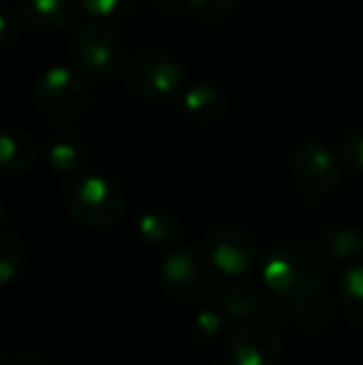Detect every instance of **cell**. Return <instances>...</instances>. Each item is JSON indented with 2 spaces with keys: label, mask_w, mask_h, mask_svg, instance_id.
<instances>
[{
  "label": "cell",
  "mask_w": 363,
  "mask_h": 365,
  "mask_svg": "<svg viewBox=\"0 0 363 365\" xmlns=\"http://www.w3.org/2000/svg\"><path fill=\"white\" fill-rule=\"evenodd\" d=\"M184 112L192 122L202 127H212L224 120L227 115V97L219 87L209 85V82H197L184 92Z\"/></svg>",
  "instance_id": "cell-11"
},
{
  "label": "cell",
  "mask_w": 363,
  "mask_h": 365,
  "mask_svg": "<svg viewBox=\"0 0 363 365\" xmlns=\"http://www.w3.org/2000/svg\"><path fill=\"white\" fill-rule=\"evenodd\" d=\"M13 365H50V363L40 361V358H35V356H23V358H18Z\"/></svg>",
  "instance_id": "cell-25"
},
{
  "label": "cell",
  "mask_w": 363,
  "mask_h": 365,
  "mask_svg": "<svg viewBox=\"0 0 363 365\" xmlns=\"http://www.w3.org/2000/svg\"><path fill=\"white\" fill-rule=\"evenodd\" d=\"M25 269V249L18 236L0 234V286L13 284Z\"/></svg>",
  "instance_id": "cell-18"
},
{
  "label": "cell",
  "mask_w": 363,
  "mask_h": 365,
  "mask_svg": "<svg viewBox=\"0 0 363 365\" xmlns=\"http://www.w3.org/2000/svg\"><path fill=\"white\" fill-rule=\"evenodd\" d=\"M0 219H3V199H0Z\"/></svg>",
  "instance_id": "cell-26"
},
{
  "label": "cell",
  "mask_w": 363,
  "mask_h": 365,
  "mask_svg": "<svg viewBox=\"0 0 363 365\" xmlns=\"http://www.w3.org/2000/svg\"><path fill=\"white\" fill-rule=\"evenodd\" d=\"M162 281L172 296L182 301H202L212 291L214 266L204 251L192 246H177L165 261H162Z\"/></svg>",
  "instance_id": "cell-8"
},
{
  "label": "cell",
  "mask_w": 363,
  "mask_h": 365,
  "mask_svg": "<svg viewBox=\"0 0 363 365\" xmlns=\"http://www.w3.org/2000/svg\"><path fill=\"white\" fill-rule=\"evenodd\" d=\"M20 38V23L8 5L0 3V53L10 50Z\"/></svg>",
  "instance_id": "cell-22"
},
{
  "label": "cell",
  "mask_w": 363,
  "mask_h": 365,
  "mask_svg": "<svg viewBox=\"0 0 363 365\" xmlns=\"http://www.w3.org/2000/svg\"><path fill=\"white\" fill-rule=\"evenodd\" d=\"M38 147L33 137L15 127L0 130V172L5 174H28L35 167Z\"/></svg>",
  "instance_id": "cell-12"
},
{
  "label": "cell",
  "mask_w": 363,
  "mask_h": 365,
  "mask_svg": "<svg viewBox=\"0 0 363 365\" xmlns=\"http://www.w3.org/2000/svg\"><path fill=\"white\" fill-rule=\"evenodd\" d=\"M184 70L180 60L162 48H145L125 63V85L137 100L167 105L182 90Z\"/></svg>",
  "instance_id": "cell-3"
},
{
  "label": "cell",
  "mask_w": 363,
  "mask_h": 365,
  "mask_svg": "<svg viewBox=\"0 0 363 365\" xmlns=\"http://www.w3.org/2000/svg\"><path fill=\"white\" fill-rule=\"evenodd\" d=\"M137 231L150 246H170L180 239V221L165 207H150L137 219Z\"/></svg>",
  "instance_id": "cell-14"
},
{
  "label": "cell",
  "mask_w": 363,
  "mask_h": 365,
  "mask_svg": "<svg viewBox=\"0 0 363 365\" xmlns=\"http://www.w3.org/2000/svg\"><path fill=\"white\" fill-rule=\"evenodd\" d=\"M85 13L95 18H125L140 5V0H78Z\"/></svg>",
  "instance_id": "cell-19"
},
{
  "label": "cell",
  "mask_w": 363,
  "mask_h": 365,
  "mask_svg": "<svg viewBox=\"0 0 363 365\" xmlns=\"http://www.w3.org/2000/svg\"><path fill=\"white\" fill-rule=\"evenodd\" d=\"M262 279L281 301L311 298L326 279L324 256L301 239H279L264 254Z\"/></svg>",
  "instance_id": "cell-1"
},
{
  "label": "cell",
  "mask_w": 363,
  "mask_h": 365,
  "mask_svg": "<svg viewBox=\"0 0 363 365\" xmlns=\"http://www.w3.org/2000/svg\"><path fill=\"white\" fill-rule=\"evenodd\" d=\"M157 5H160L167 15H177L184 5H187V0H157Z\"/></svg>",
  "instance_id": "cell-24"
},
{
  "label": "cell",
  "mask_w": 363,
  "mask_h": 365,
  "mask_svg": "<svg viewBox=\"0 0 363 365\" xmlns=\"http://www.w3.org/2000/svg\"><path fill=\"white\" fill-rule=\"evenodd\" d=\"M341 162L354 174H363V127H356L341 140Z\"/></svg>",
  "instance_id": "cell-21"
},
{
  "label": "cell",
  "mask_w": 363,
  "mask_h": 365,
  "mask_svg": "<svg viewBox=\"0 0 363 365\" xmlns=\"http://www.w3.org/2000/svg\"><path fill=\"white\" fill-rule=\"evenodd\" d=\"M294 182L311 197H324L334 192L341 179V159L326 142L306 137L291 152Z\"/></svg>",
  "instance_id": "cell-7"
},
{
  "label": "cell",
  "mask_w": 363,
  "mask_h": 365,
  "mask_svg": "<svg viewBox=\"0 0 363 365\" xmlns=\"http://www.w3.org/2000/svg\"><path fill=\"white\" fill-rule=\"evenodd\" d=\"M204 254L209 256L214 269L227 276H244L259 261V246L252 231L242 224H214L204 236Z\"/></svg>",
  "instance_id": "cell-6"
},
{
  "label": "cell",
  "mask_w": 363,
  "mask_h": 365,
  "mask_svg": "<svg viewBox=\"0 0 363 365\" xmlns=\"http://www.w3.org/2000/svg\"><path fill=\"white\" fill-rule=\"evenodd\" d=\"M324 249L329 251L331 259L354 264L363 254V234L349 224H329L321 231Z\"/></svg>",
  "instance_id": "cell-15"
},
{
  "label": "cell",
  "mask_w": 363,
  "mask_h": 365,
  "mask_svg": "<svg viewBox=\"0 0 363 365\" xmlns=\"http://www.w3.org/2000/svg\"><path fill=\"white\" fill-rule=\"evenodd\" d=\"M244 0H187V8L202 20H224Z\"/></svg>",
  "instance_id": "cell-20"
},
{
  "label": "cell",
  "mask_w": 363,
  "mask_h": 365,
  "mask_svg": "<svg viewBox=\"0 0 363 365\" xmlns=\"http://www.w3.org/2000/svg\"><path fill=\"white\" fill-rule=\"evenodd\" d=\"M234 365H276L281 358V333L269 321H247L229 341Z\"/></svg>",
  "instance_id": "cell-9"
},
{
  "label": "cell",
  "mask_w": 363,
  "mask_h": 365,
  "mask_svg": "<svg viewBox=\"0 0 363 365\" xmlns=\"http://www.w3.org/2000/svg\"><path fill=\"white\" fill-rule=\"evenodd\" d=\"M70 55L78 73L92 82H112L127 63L120 33L102 20H88L78 25L70 40Z\"/></svg>",
  "instance_id": "cell-2"
},
{
  "label": "cell",
  "mask_w": 363,
  "mask_h": 365,
  "mask_svg": "<svg viewBox=\"0 0 363 365\" xmlns=\"http://www.w3.org/2000/svg\"><path fill=\"white\" fill-rule=\"evenodd\" d=\"M222 331V316L217 311H199L194 316V333L202 338H214Z\"/></svg>",
  "instance_id": "cell-23"
},
{
  "label": "cell",
  "mask_w": 363,
  "mask_h": 365,
  "mask_svg": "<svg viewBox=\"0 0 363 365\" xmlns=\"http://www.w3.org/2000/svg\"><path fill=\"white\" fill-rule=\"evenodd\" d=\"M0 365H3V356H0Z\"/></svg>",
  "instance_id": "cell-27"
},
{
  "label": "cell",
  "mask_w": 363,
  "mask_h": 365,
  "mask_svg": "<svg viewBox=\"0 0 363 365\" xmlns=\"http://www.w3.org/2000/svg\"><path fill=\"white\" fill-rule=\"evenodd\" d=\"M264 296L252 281H234L219 293V306L229 318H249L262 308Z\"/></svg>",
  "instance_id": "cell-16"
},
{
  "label": "cell",
  "mask_w": 363,
  "mask_h": 365,
  "mask_svg": "<svg viewBox=\"0 0 363 365\" xmlns=\"http://www.w3.org/2000/svg\"><path fill=\"white\" fill-rule=\"evenodd\" d=\"M65 207L70 217L85 226H107L117 224L125 214V197L122 192L100 174H78L65 184Z\"/></svg>",
  "instance_id": "cell-4"
},
{
  "label": "cell",
  "mask_w": 363,
  "mask_h": 365,
  "mask_svg": "<svg viewBox=\"0 0 363 365\" xmlns=\"http://www.w3.org/2000/svg\"><path fill=\"white\" fill-rule=\"evenodd\" d=\"M341 308L354 323L363 326V259L349 264L341 276Z\"/></svg>",
  "instance_id": "cell-17"
},
{
  "label": "cell",
  "mask_w": 363,
  "mask_h": 365,
  "mask_svg": "<svg viewBox=\"0 0 363 365\" xmlns=\"http://www.w3.org/2000/svg\"><path fill=\"white\" fill-rule=\"evenodd\" d=\"M90 90L68 68H48L35 80V105L45 120L55 125H73L90 112Z\"/></svg>",
  "instance_id": "cell-5"
},
{
  "label": "cell",
  "mask_w": 363,
  "mask_h": 365,
  "mask_svg": "<svg viewBox=\"0 0 363 365\" xmlns=\"http://www.w3.org/2000/svg\"><path fill=\"white\" fill-rule=\"evenodd\" d=\"M88 157V142L80 132L63 130L53 137L48 147V164L58 174H73Z\"/></svg>",
  "instance_id": "cell-13"
},
{
  "label": "cell",
  "mask_w": 363,
  "mask_h": 365,
  "mask_svg": "<svg viewBox=\"0 0 363 365\" xmlns=\"http://www.w3.org/2000/svg\"><path fill=\"white\" fill-rule=\"evenodd\" d=\"M20 20L40 35L63 30L73 20V0H20Z\"/></svg>",
  "instance_id": "cell-10"
}]
</instances>
